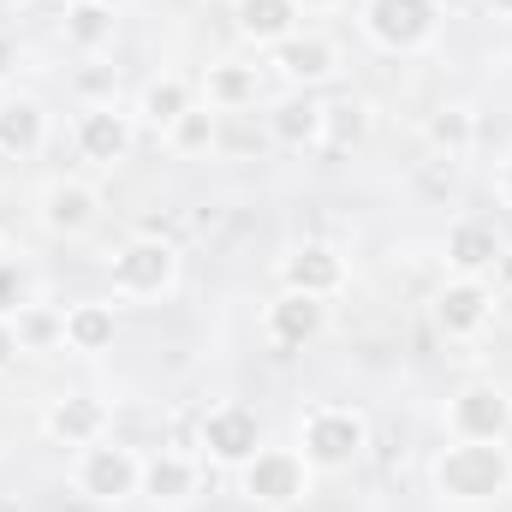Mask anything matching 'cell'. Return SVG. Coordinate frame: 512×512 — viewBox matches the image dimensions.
Masks as SVG:
<instances>
[{"mask_svg":"<svg viewBox=\"0 0 512 512\" xmlns=\"http://www.w3.org/2000/svg\"><path fill=\"white\" fill-rule=\"evenodd\" d=\"M298 0H239V30L251 36V42H286L292 36V24H298Z\"/></svg>","mask_w":512,"mask_h":512,"instance_id":"cell-16","label":"cell"},{"mask_svg":"<svg viewBox=\"0 0 512 512\" xmlns=\"http://www.w3.org/2000/svg\"><path fill=\"white\" fill-rule=\"evenodd\" d=\"M42 108L30 102V96H18V102H0V155H36L42 149Z\"/></svg>","mask_w":512,"mask_h":512,"instance_id":"cell-17","label":"cell"},{"mask_svg":"<svg viewBox=\"0 0 512 512\" xmlns=\"http://www.w3.org/2000/svg\"><path fill=\"white\" fill-rule=\"evenodd\" d=\"M18 346H48V340H66V316H48V310H18Z\"/></svg>","mask_w":512,"mask_h":512,"instance_id":"cell-25","label":"cell"},{"mask_svg":"<svg viewBox=\"0 0 512 512\" xmlns=\"http://www.w3.org/2000/svg\"><path fill=\"white\" fill-rule=\"evenodd\" d=\"M435 0H370L364 6V24L382 48H423L435 36Z\"/></svg>","mask_w":512,"mask_h":512,"instance_id":"cell-6","label":"cell"},{"mask_svg":"<svg viewBox=\"0 0 512 512\" xmlns=\"http://www.w3.org/2000/svg\"><path fill=\"white\" fill-rule=\"evenodd\" d=\"M191 489H197V465H191V459L155 453V459L143 465V495H149V501H185Z\"/></svg>","mask_w":512,"mask_h":512,"instance_id":"cell-19","label":"cell"},{"mask_svg":"<svg viewBox=\"0 0 512 512\" xmlns=\"http://www.w3.org/2000/svg\"><path fill=\"white\" fill-rule=\"evenodd\" d=\"M489 12H501V18H512V0H489Z\"/></svg>","mask_w":512,"mask_h":512,"instance_id":"cell-32","label":"cell"},{"mask_svg":"<svg viewBox=\"0 0 512 512\" xmlns=\"http://www.w3.org/2000/svg\"><path fill=\"white\" fill-rule=\"evenodd\" d=\"M96 6H108V12H114V6H120V0H96Z\"/></svg>","mask_w":512,"mask_h":512,"instance_id":"cell-34","label":"cell"},{"mask_svg":"<svg viewBox=\"0 0 512 512\" xmlns=\"http://www.w3.org/2000/svg\"><path fill=\"white\" fill-rule=\"evenodd\" d=\"M78 489H84L90 501H126V495L143 489V459H137L131 447H108V441H96V447H84Z\"/></svg>","mask_w":512,"mask_h":512,"instance_id":"cell-4","label":"cell"},{"mask_svg":"<svg viewBox=\"0 0 512 512\" xmlns=\"http://www.w3.org/2000/svg\"><path fill=\"white\" fill-rule=\"evenodd\" d=\"M12 310H24V274H18L12 262H0V322H6Z\"/></svg>","mask_w":512,"mask_h":512,"instance_id":"cell-29","label":"cell"},{"mask_svg":"<svg viewBox=\"0 0 512 512\" xmlns=\"http://www.w3.org/2000/svg\"><path fill=\"white\" fill-rule=\"evenodd\" d=\"M143 114H149L155 126H179V120L191 114V90H185L179 78H161V84L143 90Z\"/></svg>","mask_w":512,"mask_h":512,"instance_id":"cell-23","label":"cell"},{"mask_svg":"<svg viewBox=\"0 0 512 512\" xmlns=\"http://www.w3.org/2000/svg\"><path fill=\"white\" fill-rule=\"evenodd\" d=\"M66 346L72 352H108L114 346V310L108 304H72L66 310Z\"/></svg>","mask_w":512,"mask_h":512,"instance_id":"cell-20","label":"cell"},{"mask_svg":"<svg viewBox=\"0 0 512 512\" xmlns=\"http://www.w3.org/2000/svg\"><path fill=\"white\" fill-rule=\"evenodd\" d=\"M274 66H280L286 78H298V84H322V78L334 72V48H328L322 36H286V42L274 48Z\"/></svg>","mask_w":512,"mask_h":512,"instance_id":"cell-15","label":"cell"},{"mask_svg":"<svg viewBox=\"0 0 512 512\" xmlns=\"http://www.w3.org/2000/svg\"><path fill=\"white\" fill-rule=\"evenodd\" d=\"M24 346H18V328L12 322H0V370H12V358H18Z\"/></svg>","mask_w":512,"mask_h":512,"instance_id":"cell-30","label":"cell"},{"mask_svg":"<svg viewBox=\"0 0 512 512\" xmlns=\"http://www.w3.org/2000/svg\"><path fill=\"white\" fill-rule=\"evenodd\" d=\"M501 233L489 227V221H459L453 233H447V262L459 268V280H477V274H489V268H501Z\"/></svg>","mask_w":512,"mask_h":512,"instance_id":"cell-10","label":"cell"},{"mask_svg":"<svg viewBox=\"0 0 512 512\" xmlns=\"http://www.w3.org/2000/svg\"><path fill=\"white\" fill-rule=\"evenodd\" d=\"M173 274H179V256H173L167 239H131L126 251L114 256V286L131 292V298H155V292H167Z\"/></svg>","mask_w":512,"mask_h":512,"instance_id":"cell-5","label":"cell"},{"mask_svg":"<svg viewBox=\"0 0 512 512\" xmlns=\"http://www.w3.org/2000/svg\"><path fill=\"white\" fill-rule=\"evenodd\" d=\"M78 149H84L90 161H120V155L131 149L126 114H114V108H90V114L78 120Z\"/></svg>","mask_w":512,"mask_h":512,"instance_id":"cell-14","label":"cell"},{"mask_svg":"<svg viewBox=\"0 0 512 512\" xmlns=\"http://www.w3.org/2000/svg\"><path fill=\"white\" fill-rule=\"evenodd\" d=\"M364 137V102H334L322 108V143L328 149H352Z\"/></svg>","mask_w":512,"mask_h":512,"instance_id":"cell-24","label":"cell"},{"mask_svg":"<svg viewBox=\"0 0 512 512\" xmlns=\"http://www.w3.org/2000/svg\"><path fill=\"white\" fill-rule=\"evenodd\" d=\"M453 429H459V441H501L512 429V399L501 387H465L459 399H453Z\"/></svg>","mask_w":512,"mask_h":512,"instance_id":"cell-8","label":"cell"},{"mask_svg":"<svg viewBox=\"0 0 512 512\" xmlns=\"http://www.w3.org/2000/svg\"><path fill=\"white\" fill-rule=\"evenodd\" d=\"M298 6H328V0H298Z\"/></svg>","mask_w":512,"mask_h":512,"instance_id":"cell-33","label":"cell"},{"mask_svg":"<svg viewBox=\"0 0 512 512\" xmlns=\"http://www.w3.org/2000/svg\"><path fill=\"white\" fill-rule=\"evenodd\" d=\"M66 30H72V42H102L108 30H114V18H108V6H96V0H84V6H72V18H66Z\"/></svg>","mask_w":512,"mask_h":512,"instance_id":"cell-26","label":"cell"},{"mask_svg":"<svg viewBox=\"0 0 512 512\" xmlns=\"http://www.w3.org/2000/svg\"><path fill=\"white\" fill-rule=\"evenodd\" d=\"M12 60H18V54H12V42H6V36H0V78H6V72H12Z\"/></svg>","mask_w":512,"mask_h":512,"instance_id":"cell-31","label":"cell"},{"mask_svg":"<svg viewBox=\"0 0 512 512\" xmlns=\"http://www.w3.org/2000/svg\"><path fill=\"white\" fill-rule=\"evenodd\" d=\"M507 197H512V161H507Z\"/></svg>","mask_w":512,"mask_h":512,"instance_id":"cell-35","label":"cell"},{"mask_svg":"<svg viewBox=\"0 0 512 512\" xmlns=\"http://www.w3.org/2000/svg\"><path fill=\"white\" fill-rule=\"evenodd\" d=\"M203 447L221 459V465H251L262 453V423H256L251 405H215L203 417Z\"/></svg>","mask_w":512,"mask_h":512,"instance_id":"cell-7","label":"cell"},{"mask_svg":"<svg viewBox=\"0 0 512 512\" xmlns=\"http://www.w3.org/2000/svg\"><path fill=\"white\" fill-rule=\"evenodd\" d=\"M501 268H507V280H512V262H507V256H501Z\"/></svg>","mask_w":512,"mask_h":512,"instance_id":"cell-36","label":"cell"},{"mask_svg":"<svg viewBox=\"0 0 512 512\" xmlns=\"http://www.w3.org/2000/svg\"><path fill=\"white\" fill-rule=\"evenodd\" d=\"M42 221H48L54 233H84V227L96 221V191H84V185H48Z\"/></svg>","mask_w":512,"mask_h":512,"instance_id":"cell-18","label":"cell"},{"mask_svg":"<svg viewBox=\"0 0 512 512\" xmlns=\"http://www.w3.org/2000/svg\"><path fill=\"white\" fill-rule=\"evenodd\" d=\"M274 137H280V143H292V149L322 143V102H310V96L280 102V108H274Z\"/></svg>","mask_w":512,"mask_h":512,"instance_id":"cell-21","label":"cell"},{"mask_svg":"<svg viewBox=\"0 0 512 512\" xmlns=\"http://www.w3.org/2000/svg\"><path fill=\"white\" fill-rule=\"evenodd\" d=\"M322 328H328V304H322V298H310V292H286L280 304H268V340H274V346H286V352L310 346Z\"/></svg>","mask_w":512,"mask_h":512,"instance_id":"cell-9","label":"cell"},{"mask_svg":"<svg viewBox=\"0 0 512 512\" xmlns=\"http://www.w3.org/2000/svg\"><path fill=\"white\" fill-rule=\"evenodd\" d=\"M489 310H495V298H489L483 280H453V286L435 298V322H441L447 334H477V328L489 322Z\"/></svg>","mask_w":512,"mask_h":512,"instance_id":"cell-12","label":"cell"},{"mask_svg":"<svg viewBox=\"0 0 512 512\" xmlns=\"http://www.w3.org/2000/svg\"><path fill=\"white\" fill-rule=\"evenodd\" d=\"M435 483H441L447 501H489L512 483V459L501 441H459V447L441 453Z\"/></svg>","mask_w":512,"mask_h":512,"instance_id":"cell-1","label":"cell"},{"mask_svg":"<svg viewBox=\"0 0 512 512\" xmlns=\"http://www.w3.org/2000/svg\"><path fill=\"white\" fill-rule=\"evenodd\" d=\"M209 102L215 108H245V102H256V72L251 66H209Z\"/></svg>","mask_w":512,"mask_h":512,"instance_id":"cell-22","label":"cell"},{"mask_svg":"<svg viewBox=\"0 0 512 512\" xmlns=\"http://www.w3.org/2000/svg\"><path fill=\"white\" fill-rule=\"evenodd\" d=\"M304 489H310V465H304V453L262 447L251 465H245V495L262 501V507H292Z\"/></svg>","mask_w":512,"mask_h":512,"instance_id":"cell-3","label":"cell"},{"mask_svg":"<svg viewBox=\"0 0 512 512\" xmlns=\"http://www.w3.org/2000/svg\"><path fill=\"white\" fill-rule=\"evenodd\" d=\"M286 292H310V298H328V292H340V280H346V262L328 251V245H304V251L286 256Z\"/></svg>","mask_w":512,"mask_h":512,"instance_id":"cell-11","label":"cell"},{"mask_svg":"<svg viewBox=\"0 0 512 512\" xmlns=\"http://www.w3.org/2000/svg\"><path fill=\"white\" fill-rule=\"evenodd\" d=\"M370 429L358 411H340V405H322L304 417V465H322V471H340L364 453Z\"/></svg>","mask_w":512,"mask_h":512,"instance_id":"cell-2","label":"cell"},{"mask_svg":"<svg viewBox=\"0 0 512 512\" xmlns=\"http://www.w3.org/2000/svg\"><path fill=\"white\" fill-rule=\"evenodd\" d=\"M102 423H108V411H102V399H90V393H72V399H60V405L48 411V435H54L60 447H96Z\"/></svg>","mask_w":512,"mask_h":512,"instance_id":"cell-13","label":"cell"},{"mask_svg":"<svg viewBox=\"0 0 512 512\" xmlns=\"http://www.w3.org/2000/svg\"><path fill=\"white\" fill-rule=\"evenodd\" d=\"M173 143H179V149H209V143H215V120L191 108V114L173 126Z\"/></svg>","mask_w":512,"mask_h":512,"instance_id":"cell-28","label":"cell"},{"mask_svg":"<svg viewBox=\"0 0 512 512\" xmlns=\"http://www.w3.org/2000/svg\"><path fill=\"white\" fill-rule=\"evenodd\" d=\"M429 137H435L441 149H465V143H471V114H465V108H441V114L429 120Z\"/></svg>","mask_w":512,"mask_h":512,"instance_id":"cell-27","label":"cell"}]
</instances>
